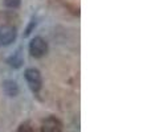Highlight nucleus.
I'll return each mask as SVG.
<instances>
[{"label": "nucleus", "mask_w": 151, "mask_h": 132, "mask_svg": "<svg viewBox=\"0 0 151 132\" xmlns=\"http://www.w3.org/2000/svg\"><path fill=\"white\" fill-rule=\"evenodd\" d=\"M47 42L45 40H42L41 37H35L29 44V52L33 57H42L47 53Z\"/></svg>", "instance_id": "obj_1"}, {"label": "nucleus", "mask_w": 151, "mask_h": 132, "mask_svg": "<svg viewBox=\"0 0 151 132\" xmlns=\"http://www.w3.org/2000/svg\"><path fill=\"white\" fill-rule=\"evenodd\" d=\"M25 79L28 82L29 87L37 93V91L41 88V75H40L39 70L36 69H28L25 71Z\"/></svg>", "instance_id": "obj_2"}, {"label": "nucleus", "mask_w": 151, "mask_h": 132, "mask_svg": "<svg viewBox=\"0 0 151 132\" xmlns=\"http://www.w3.org/2000/svg\"><path fill=\"white\" fill-rule=\"evenodd\" d=\"M16 39V29L12 25H3L0 26V42L8 45L13 42Z\"/></svg>", "instance_id": "obj_3"}, {"label": "nucleus", "mask_w": 151, "mask_h": 132, "mask_svg": "<svg viewBox=\"0 0 151 132\" xmlns=\"http://www.w3.org/2000/svg\"><path fill=\"white\" fill-rule=\"evenodd\" d=\"M41 132H63V124L56 118H48L42 123Z\"/></svg>", "instance_id": "obj_4"}, {"label": "nucleus", "mask_w": 151, "mask_h": 132, "mask_svg": "<svg viewBox=\"0 0 151 132\" xmlns=\"http://www.w3.org/2000/svg\"><path fill=\"white\" fill-rule=\"evenodd\" d=\"M3 88H4V93L9 96H16L19 94V86L15 81H5L3 83Z\"/></svg>", "instance_id": "obj_5"}, {"label": "nucleus", "mask_w": 151, "mask_h": 132, "mask_svg": "<svg viewBox=\"0 0 151 132\" xmlns=\"http://www.w3.org/2000/svg\"><path fill=\"white\" fill-rule=\"evenodd\" d=\"M9 64H11L12 66H15V67H19V66H20L21 64H23L21 53H20V52H17L15 56H13V57H11V58H9Z\"/></svg>", "instance_id": "obj_6"}, {"label": "nucleus", "mask_w": 151, "mask_h": 132, "mask_svg": "<svg viewBox=\"0 0 151 132\" xmlns=\"http://www.w3.org/2000/svg\"><path fill=\"white\" fill-rule=\"evenodd\" d=\"M17 132H35V131H33V128L28 124V123H24V124L20 126V128H19Z\"/></svg>", "instance_id": "obj_7"}, {"label": "nucleus", "mask_w": 151, "mask_h": 132, "mask_svg": "<svg viewBox=\"0 0 151 132\" xmlns=\"http://www.w3.org/2000/svg\"><path fill=\"white\" fill-rule=\"evenodd\" d=\"M5 5L9 8H16L20 5V0H5Z\"/></svg>", "instance_id": "obj_8"}]
</instances>
